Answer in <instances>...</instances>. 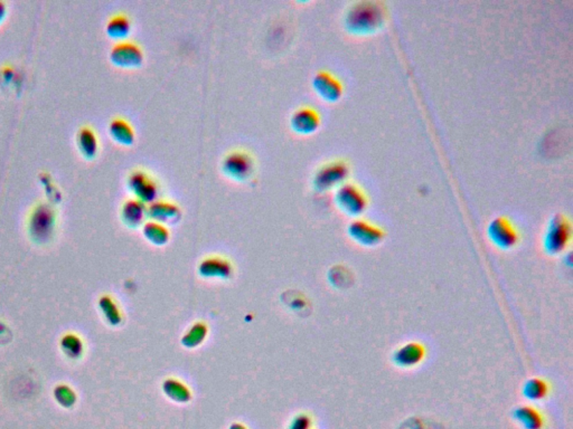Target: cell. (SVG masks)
I'll return each mask as SVG.
<instances>
[{
	"label": "cell",
	"mask_w": 573,
	"mask_h": 429,
	"mask_svg": "<svg viewBox=\"0 0 573 429\" xmlns=\"http://www.w3.org/2000/svg\"><path fill=\"white\" fill-rule=\"evenodd\" d=\"M141 231H143L146 240L153 244V245H166L169 238H171V234H169V229H168L167 226L157 223L154 220H146L143 225L141 226Z\"/></svg>",
	"instance_id": "obj_21"
},
{
	"label": "cell",
	"mask_w": 573,
	"mask_h": 429,
	"mask_svg": "<svg viewBox=\"0 0 573 429\" xmlns=\"http://www.w3.org/2000/svg\"><path fill=\"white\" fill-rule=\"evenodd\" d=\"M425 358V347L423 343L412 341L399 347L392 356V360L399 368L411 369L423 363Z\"/></svg>",
	"instance_id": "obj_14"
},
{
	"label": "cell",
	"mask_w": 573,
	"mask_h": 429,
	"mask_svg": "<svg viewBox=\"0 0 573 429\" xmlns=\"http://www.w3.org/2000/svg\"><path fill=\"white\" fill-rule=\"evenodd\" d=\"M313 428V419L307 413L297 414L294 419H291L287 429H311Z\"/></svg>",
	"instance_id": "obj_28"
},
{
	"label": "cell",
	"mask_w": 573,
	"mask_h": 429,
	"mask_svg": "<svg viewBox=\"0 0 573 429\" xmlns=\"http://www.w3.org/2000/svg\"><path fill=\"white\" fill-rule=\"evenodd\" d=\"M229 429H248V427L244 426V425L241 424V423H233Z\"/></svg>",
	"instance_id": "obj_30"
},
{
	"label": "cell",
	"mask_w": 573,
	"mask_h": 429,
	"mask_svg": "<svg viewBox=\"0 0 573 429\" xmlns=\"http://www.w3.org/2000/svg\"><path fill=\"white\" fill-rule=\"evenodd\" d=\"M350 176V166L344 160H332L315 171L313 186L317 191H327L341 186Z\"/></svg>",
	"instance_id": "obj_4"
},
{
	"label": "cell",
	"mask_w": 573,
	"mask_h": 429,
	"mask_svg": "<svg viewBox=\"0 0 573 429\" xmlns=\"http://www.w3.org/2000/svg\"><path fill=\"white\" fill-rule=\"evenodd\" d=\"M110 61L123 68H134L143 64V52L139 45L132 41L115 43L110 50Z\"/></svg>",
	"instance_id": "obj_10"
},
{
	"label": "cell",
	"mask_w": 573,
	"mask_h": 429,
	"mask_svg": "<svg viewBox=\"0 0 573 429\" xmlns=\"http://www.w3.org/2000/svg\"><path fill=\"white\" fill-rule=\"evenodd\" d=\"M6 11H7V7H6V3H3V0H0V22L3 20V17L6 16Z\"/></svg>",
	"instance_id": "obj_29"
},
{
	"label": "cell",
	"mask_w": 573,
	"mask_h": 429,
	"mask_svg": "<svg viewBox=\"0 0 573 429\" xmlns=\"http://www.w3.org/2000/svg\"><path fill=\"white\" fill-rule=\"evenodd\" d=\"M221 170L227 178L234 182H246L255 173V159L248 151H229L222 159Z\"/></svg>",
	"instance_id": "obj_5"
},
{
	"label": "cell",
	"mask_w": 573,
	"mask_h": 429,
	"mask_svg": "<svg viewBox=\"0 0 573 429\" xmlns=\"http://www.w3.org/2000/svg\"><path fill=\"white\" fill-rule=\"evenodd\" d=\"M208 328L204 322L197 321L188 328L182 337V344L186 349L199 348L206 340Z\"/></svg>",
	"instance_id": "obj_24"
},
{
	"label": "cell",
	"mask_w": 573,
	"mask_h": 429,
	"mask_svg": "<svg viewBox=\"0 0 573 429\" xmlns=\"http://www.w3.org/2000/svg\"><path fill=\"white\" fill-rule=\"evenodd\" d=\"M162 389L164 395L176 404H188L193 398L190 388L176 378H167L164 380Z\"/></svg>",
	"instance_id": "obj_17"
},
{
	"label": "cell",
	"mask_w": 573,
	"mask_h": 429,
	"mask_svg": "<svg viewBox=\"0 0 573 429\" xmlns=\"http://www.w3.org/2000/svg\"><path fill=\"white\" fill-rule=\"evenodd\" d=\"M334 197L336 206L347 216L358 217L367 210V194L356 184L345 182L336 188Z\"/></svg>",
	"instance_id": "obj_3"
},
{
	"label": "cell",
	"mask_w": 573,
	"mask_h": 429,
	"mask_svg": "<svg viewBox=\"0 0 573 429\" xmlns=\"http://www.w3.org/2000/svg\"><path fill=\"white\" fill-rule=\"evenodd\" d=\"M99 307L106 322L112 326H117L122 322V312L117 302L109 296H101Z\"/></svg>",
	"instance_id": "obj_25"
},
{
	"label": "cell",
	"mask_w": 573,
	"mask_h": 429,
	"mask_svg": "<svg viewBox=\"0 0 573 429\" xmlns=\"http://www.w3.org/2000/svg\"><path fill=\"white\" fill-rule=\"evenodd\" d=\"M54 397H55L56 402L65 408L72 407L76 402V391L66 385L57 386L54 389Z\"/></svg>",
	"instance_id": "obj_27"
},
{
	"label": "cell",
	"mask_w": 573,
	"mask_h": 429,
	"mask_svg": "<svg viewBox=\"0 0 573 429\" xmlns=\"http://www.w3.org/2000/svg\"><path fill=\"white\" fill-rule=\"evenodd\" d=\"M147 217L162 225H175L182 219L183 212L173 201L157 199L147 206Z\"/></svg>",
	"instance_id": "obj_13"
},
{
	"label": "cell",
	"mask_w": 573,
	"mask_h": 429,
	"mask_svg": "<svg viewBox=\"0 0 573 429\" xmlns=\"http://www.w3.org/2000/svg\"><path fill=\"white\" fill-rule=\"evenodd\" d=\"M55 228V212L53 207L42 203L35 206L29 217L28 229L31 238L37 242H46L50 240Z\"/></svg>",
	"instance_id": "obj_6"
},
{
	"label": "cell",
	"mask_w": 573,
	"mask_h": 429,
	"mask_svg": "<svg viewBox=\"0 0 573 429\" xmlns=\"http://www.w3.org/2000/svg\"><path fill=\"white\" fill-rule=\"evenodd\" d=\"M76 145L85 158H93L99 150V140L94 130L90 126H82L76 133Z\"/></svg>",
	"instance_id": "obj_19"
},
{
	"label": "cell",
	"mask_w": 573,
	"mask_h": 429,
	"mask_svg": "<svg viewBox=\"0 0 573 429\" xmlns=\"http://www.w3.org/2000/svg\"><path fill=\"white\" fill-rule=\"evenodd\" d=\"M348 236L358 245L374 247L384 240L385 233L378 225L364 219L353 220L347 227Z\"/></svg>",
	"instance_id": "obj_9"
},
{
	"label": "cell",
	"mask_w": 573,
	"mask_h": 429,
	"mask_svg": "<svg viewBox=\"0 0 573 429\" xmlns=\"http://www.w3.org/2000/svg\"><path fill=\"white\" fill-rule=\"evenodd\" d=\"M61 349L67 358L80 359L84 352L83 341L78 335L69 333L62 337Z\"/></svg>",
	"instance_id": "obj_26"
},
{
	"label": "cell",
	"mask_w": 573,
	"mask_h": 429,
	"mask_svg": "<svg viewBox=\"0 0 573 429\" xmlns=\"http://www.w3.org/2000/svg\"><path fill=\"white\" fill-rule=\"evenodd\" d=\"M549 384L541 378H530L524 382L522 395L529 402H540L548 396Z\"/></svg>",
	"instance_id": "obj_23"
},
{
	"label": "cell",
	"mask_w": 573,
	"mask_h": 429,
	"mask_svg": "<svg viewBox=\"0 0 573 429\" xmlns=\"http://www.w3.org/2000/svg\"><path fill=\"white\" fill-rule=\"evenodd\" d=\"M487 236L498 249L509 251L518 245L520 240L518 229L507 217H496L488 224Z\"/></svg>",
	"instance_id": "obj_7"
},
{
	"label": "cell",
	"mask_w": 573,
	"mask_h": 429,
	"mask_svg": "<svg viewBox=\"0 0 573 429\" xmlns=\"http://www.w3.org/2000/svg\"><path fill=\"white\" fill-rule=\"evenodd\" d=\"M512 417L523 429H542L544 426L542 414L531 406H520L515 408Z\"/></svg>",
	"instance_id": "obj_18"
},
{
	"label": "cell",
	"mask_w": 573,
	"mask_h": 429,
	"mask_svg": "<svg viewBox=\"0 0 573 429\" xmlns=\"http://www.w3.org/2000/svg\"><path fill=\"white\" fill-rule=\"evenodd\" d=\"M572 237L570 220L565 214H556L550 218L543 236V249L549 255H559L567 249Z\"/></svg>",
	"instance_id": "obj_2"
},
{
	"label": "cell",
	"mask_w": 573,
	"mask_h": 429,
	"mask_svg": "<svg viewBox=\"0 0 573 429\" xmlns=\"http://www.w3.org/2000/svg\"><path fill=\"white\" fill-rule=\"evenodd\" d=\"M320 126V115L311 106H302L291 113L290 126L299 134H311Z\"/></svg>",
	"instance_id": "obj_15"
},
{
	"label": "cell",
	"mask_w": 573,
	"mask_h": 429,
	"mask_svg": "<svg viewBox=\"0 0 573 429\" xmlns=\"http://www.w3.org/2000/svg\"><path fill=\"white\" fill-rule=\"evenodd\" d=\"M386 20L383 3L372 0H362L351 5L345 13L344 26L348 33L365 36L379 31Z\"/></svg>",
	"instance_id": "obj_1"
},
{
	"label": "cell",
	"mask_w": 573,
	"mask_h": 429,
	"mask_svg": "<svg viewBox=\"0 0 573 429\" xmlns=\"http://www.w3.org/2000/svg\"><path fill=\"white\" fill-rule=\"evenodd\" d=\"M127 187L134 198L139 199L145 204H150L158 199L160 187L153 177L143 169H134L127 177Z\"/></svg>",
	"instance_id": "obj_8"
},
{
	"label": "cell",
	"mask_w": 573,
	"mask_h": 429,
	"mask_svg": "<svg viewBox=\"0 0 573 429\" xmlns=\"http://www.w3.org/2000/svg\"><path fill=\"white\" fill-rule=\"evenodd\" d=\"M197 273L204 279L229 281L233 277L234 268L227 257L212 255L201 259L197 266Z\"/></svg>",
	"instance_id": "obj_11"
},
{
	"label": "cell",
	"mask_w": 573,
	"mask_h": 429,
	"mask_svg": "<svg viewBox=\"0 0 573 429\" xmlns=\"http://www.w3.org/2000/svg\"><path fill=\"white\" fill-rule=\"evenodd\" d=\"M109 133L115 143L122 145H132L136 138L132 124L126 119L120 117H113L110 121Z\"/></svg>",
	"instance_id": "obj_20"
},
{
	"label": "cell",
	"mask_w": 573,
	"mask_h": 429,
	"mask_svg": "<svg viewBox=\"0 0 573 429\" xmlns=\"http://www.w3.org/2000/svg\"><path fill=\"white\" fill-rule=\"evenodd\" d=\"M121 220L129 228L141 227L147 217V205L137 198H129L123 203L120 210Z\"/></svg>",
	"instance_id": "obj_16"
},
{
	"label": "cell",
	"mask_w": 573,
	"mask_h": 429,
	"mask_svg": "<svg viewBox=\"0 0 573 429\" xmlns=\"http://www.w3.org/2000/svg\"><path fill=\"white\" fill-rule=\"evenodd\" d=\"M315 92L327 102H336L343 95V84L334 74L328 71H319L311 80Z\"/></svg>",
	"instance_id": "obj_12"
},
{
	"label": "cell",
	"mask_w": 573,
	"mask_h": 429,
	"mask_svg": "<svg viewBox=\"0 0 573 429\" xmlns=\"http://www.w3.org/2000/svg\"><path fill=\"white\" fill-rule=\"evenodd\" d=\"M106 31L111 38L118 42L126 41L129 34L132 33V20L125 14H115L110 17L106 22Z\"/></svg>",
	"instance_id": "obj_22"
}]
</instances>
